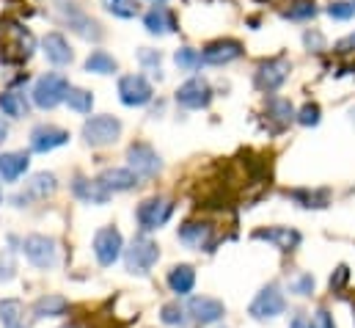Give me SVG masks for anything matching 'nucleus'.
<instances>
[{
    "mask_svg": "<svg viewBox=\"0 0 355 328\" xmlns=\"http://www.w3.org/2000/svg\"><path fill=\"white\" fill-rule=\"evenodd\" d=\"M160 259V246L149 238V235H135L130 240V246L124 248V268L132 276H149V270L157 265Z\"/></svg>",
    "mask_w": 355,
    "mask_h": 328,
    "instance_id": "1",
    "label": "nucleus"
},
{
    "mask_svg": "<svg viewBox=\"0 0 355 328\" xmlns=\"http://www.w3.org/2000/svg\"><path fill=\"white\" fill-rule=\"evenodd\" d=\"M174 215V202L168 196H152L146 202L138 204L135 210V218H138V227L141 232H155V229H163Z\"/></svg>",
    "mask_w": 355,
    "mask_h": 328,
    "instance_id": "2",
    "label": "nucleus"
},
{
    "mask_svg": "<svg viewBox=\"0 0 355 328\" xmlns=\"http://www.w3.org/2000/svg\"><path fill=\"white\" fill-rule=\"evenodd\" d=\"M69 81L64 78V75H58V72H47V75H42L36 85H33V105L36 108H42V110H53L55 105H61V102H67V94H69Z\"/></svg>",
    "mask_w": 355,
    "mask_h": 328,
    "instance_id": "3",
    "label": "nucleus"
},
{
    "mask_svg": "<svg viewBox=\"0 0 355 328\" xmlns=\"http://www.w3.org/2000/svg\"><path fill=\"white\" fill-rule=\"evenodd\" d=\"M286 312V295H284V290L275 284V281H270L265 284L257 295H254V301H251V306H248V315L254 318V320H275V318H281Z\"/></svg>",
    "mask_w": 355,
    "mask_h": 328,
    "instance_id": "4",
    "label": "nucleus"
},
{
    "mask_svg": "<svg viewBox=\"0 0 355 328\" xmlns=\"http://www.w3.org/2000/svg\"><path fill=\"white\" fill-rule=\"evenodd\" d=\"M119 136H121V122L116 116L102 113V116H89L83 122V141L89 147H94V149H102V147L116 144Z\"/></svg>",
    "mask_w": 355,
    "mask_h": 328,
    "instance_id": "5",
    "label": "nucleus"
},
{
    "mask_svg": "<svg viewBox=\"0 0 355 328\" xmlns=\"http://www.w3.org/2000/svg\"><path fill=\"white\" fill-rule=\"evenodd\" d=\"M22 254L39 270H50L58 265V243L47 235H28L22 240Z\"/></svg>",
    "mask_w": 355,
    "mask_h": 328,
    "instance_id": "6",
    "label": "nucleus"
},
{
    "mask_svg": "<svg viewBox=\"0 0 355 328\" xmlns=\"http://www.w3.org/2000/svg\"><path fill=\"white\" fill-rule=\"evenodd\" d=\"M91 251H94V256H96V262L102 268H110L113 262H119L124 256V238H121V232L116 227H102L94 235Z\"/></svg>",
    "mask_w": 355,
    "mask_h": 328,
    "instance_id": "7",
    "label": "nucleus"
},
{
    "mask_svg": "<svg viewBox=\"0 0 355 328\" xmlns=\"http://www.w3.org/2000/svg\"><path fill=\"white\" fill-rule=\"evenodd\" d=\"M127 168L130 171H135L138 177H144V179H155L160 171H163V161H160V155L152 149V144H146V141H135V144H130L127 147Z\"/></svg>",
    "mask_w": 355,
    "mask_h": 328,
    "instance_id": "8",
    "label": "nucleus"
},
{
    "mask_svg": "<svg viewBox=\"0 0 355 328\" xmlns=\"http://www.w3.org/2000/svg\"><path fill=\"white\" fill-rule=\"evenodd\" d=\"M289 72H292V64H289L284 56L267 58V61H262V64L257 67V72H254V85H257L259 91L272 94V91H278V88L286 83Z\"/></svg>",
    "mask_w": 355,
    "mask_h": 328,
    "instance_id": "9",
    "label": "nucleus"
},
{
    "mask_svg": "<svg viewBox=\"0 0 355 328\" xmlns=\"http://www.w3.org/2000/svg\"><path fill=\"white\" fill-rule=\"evenodd\" d=\"M155 97V88L152 83L146 81L144 75H124L119 81V99L127 105V108H141V105H149Z\"/></svg>",
    "mask_w": 355,
    "mask_h": 328,
    "instance_id": "10",
    "label": "nucleus"
},
{
    "mask_svg": "<svg viewBox=\"0 0 355 328\" xmlns=\"http://www.w3.org/2000/svg\"><path fill=\"white\" fill-rule=\"evenodd\" d=\"M179 243L193 251H212L215 246V227L209 221H187L177 232Z\"/></svg>",
    "mask_w": 355,
    "mask_h": 328,
    "instance_id": "11",
    "label": "nucleus"
},
{
    "mask_svg": "<svg viewBox=\"0 0 355 328\" xmlns=\"http://www.w3.org/2000/svg\"><path fill=\"white\" fill-rule=\"evenodd\" d=\"M184 309H187V318L193 323H198V326H212V323L223 320V315H226L223 301L209 298V295H193Z\"/></svg>",
    "mask_w": 355,
    "mask_h": 328,
    "instance_id": "12",
    "label": "nucleus"
},
{
    "mask_svg": "<svg viewBox=\"0 0 355 328\" xmlns=\"http://www.w3.org/2000/svg\"><path fill=\"white\" fill-rule=\"evenodd\" d=\"M177 102L187 110H201L212 102V85L204 78H190L177 88Z\"/></svg>",
    "mask_w": 355,
    "mask_h": 328,
    "instance_id": "13",
    "label": "nucleus"
},
{
    "mask_svg": "<svg viewBox=\"0 0 355 328\" xmlns=\"http://www.w3.org/2000/svg\"><path fill=\"white\" fill-rule=\"evenodd\" d=\"M69 144V133L64 127H55V124H36L31 130V152H39V155H47L58 147Z\"/></svg>",
    "mask_w": 355,
    "mask_h": 328,
    "instance_id": "14",
    "label": "nucleus"
},
{
    "mask_svg": "<svg viewBox=\"0 0 355 328\" xmlns=\"http://www.w3.org/2000/svg\"><path fill=\"white\" fill-rule=\"evenodd\" d=\"M243 53H245V50H243V42H237V39H215V42H209V44L201 50V58H204V64L226 67V64L237 61Z\"/></svg>",
    "mask_w": 355,
    "mask_h": 328,
    "instance_id": "15",
    "label": "nucleus"
},
{
    "mask_svg": "<svg viewBox=\"0 0 355 328\" xmlns=\"http://www.w3.org/2000/svg\"><path fill=\"white\" fill-rule=\"evenodd\" d=\"M254 240H265V243L275 246L278 251L289 254V251L300 248L303 235L297 229H292V227H267V229H257L254 232Z\"/></svg>",
    "mask_w": 355,
    "mask_h": 328,
    "instance_id": "16",
    "label": "nucleus"
},
{
    "mask_svg": "<svg viewBox=\"0 0 355 328\" xmlns=\"http://www.w3.org/2000/svg\"><path fill=\"white\" fill-rule=\"evenodd\" d=\"M72 193L80 199V202H86V204H96V207H102V204H107L110 202V190L99 182V179H86L83 174H78L75 179H72Z\"/></svg>",
    "mask_w": 355,
    "mask_h": 328,
    "instance_id": "17",
    "label": "nucleus"
},
{
    "mask_svg": "<svg viewBox=\"0 0 355 328\" xmlns=\"http://www.w3.org/2000/svg\"><path fill=\"white\" fill-rule=\"evenodd\" d=\"M42 53H44L47 61L55 64V67H67V64H72V58H75V53H72L67 36L58 33V31H50V33L42 39Z\"/></svg>",
    "mask_w": 355,
    "mask_h": 328,
    "instance_id": "18",
    "label": "nucleus"
},
{
    "mask_svg": "<svg viewBox=\"0 0 355 328\" xmlns=\"http://www.w3.org/2000/svg\"><path fill=\"white\" fill-rule=\"evenodd\" d=\"M144 28L152 33V36H166V33H177L179 25H177V17L171 8L166 6H155L144 14Z\"/></svg>",
    "mask_w": 355,
    "mask_h": 328,
    "instance_id": "19",
    "label": "nucleus"
},
{
    "mask_svg": "<svg viewBox=\"0 0 355 328\" xmlns=\"http://www.w3.org/2000/svg\"><path fill=\"white\" fill-rule=\"evenodd\" d=\"M110 193H124V190H132L138 185V174L130 171V168H105L99 177H96Z\"/></svg>",
    "mask_w": 355,
    "mask_h": 328,
    "instance_id": "20",
    "label": "nucleus"
},
{
    "mask_svg": "<svg viewBox=\"0 0 355 328\" xmlns=\"http://www.w3.org/2000/svg\"><path fill=\"white\" fill-rule=\"evenodd\" d=\"M69 312V301L58 293H47L42 298H36L33 304V318L36 320H47V318H64Z\"/></svg>",
    "mask_w": 355,
    "mask_h": 328,
    "instance_id": "21",
    "label": "nucleus"
},
{
    "mask_svg": "<svg viewBox=\"0 0 355 328\" xmlns=\"http://www.w3.org/2000/svg\"><path fill=\"white\" fill-rule=\"evenodd\" d=\"M166 281H168V290H171L174 295L184 298V295H190L193 287H196V268H193V265H174V268L168 270Z\"/></svg>",
    "mask_w": 355,
    "mask_h": 328,
    "instance_id": "22",
    "label": "nucleus"
},
{
    "mask_svg": "<svg viewBox=\"0 0 355 328\" xmlns=\"http://www.w3.org/2000/svg\"><path fill=\"white\" fill-rule=\"evenodd\" d=\"M31 165L28 152H3L0 155V179L3 182H17Z\"/></svg>",
    "mask_w": 355,
    "mask_h": 328,
    "instance_id": "23",
    "label": "nucleus"
},
{
    "mask_svg": "<svg viewBox=\"0 0 355 328\" xmlns=\"http://www.w3.org/2000/svg\"><path fill=\"white\" fill-rule=\"evenodd\" d=\"M0 110H3V116L22 119V116H28L31 102H28V97L22 91H3L0 94Z\"/></svg>",
    "mask_w": 355,
    "mask_h": 328,
    "instance_id": "24",
    "label": "nucleus"
},
{
    "mask_svg": "<svg viewBox=\"0 0 355 328\" xmlns=\"http://www.w3.org/2000/svg\"><path fill=\"white\" fill-rule=\"evenodd\" d=\"M55 190H58V179H55V174H47V171L33 174L28 182V196H33V199H50Z\"/></svg>",
    "mask_w": 355,
    "mask_h": 328,
    "instance_id": "25",
    "label": "nucleus"
},
{
    "mask_svg": "<svg viewBox=\"0 0 355 328\" xmlns=\"http://www.w3.org/2000/svg\"><path fill=\"white\" fill-rule=\"evenodd\" d=\"M267 116L278 124V127H286L289 122H295V108H292V102L289 99H281V97H272V99H267Z\"/></svg>",
    "mask_w": 355,
    "mask_h": 328,
    "instance_id": "26",
    "label": "nucleus"
},
{
    "mask_svg": "<svg viewBox=\"0 0 355 328\" xmlns=\"http://www.w3.org/2000/svg\"><path fill=\"white\" fill-rule=\"evenodd\" d=\"M119 69L116 58L105 50H94L89 58H86V72H94V75H113Z\"/></svg>",
    "mask_w": 355,
    "mask_h": 328,
    "instance_id": "27",
    "label": "nucleus"
},
{
    "mask_svg": "<svg viewBox=\"0 0 355 328\" xmlns=\"http://www.w3.org/2000/svg\"><path fill=\"white\" fill-rule=\"evenodd\" d=\"M22 315H25V309L17 298H3L0 301V323H3V328H19L22 326Z\"/></svg>",
    "mask_w": 355,
    "mask_h": 328,
    "instance_id": "28",
    "label": "nucleus"
},
{
    "mask_svg": "<svg viewBox=\"0 0 355 328\" xmlns=\"http://www.w3.org/2000/svg\"><path fill=\"white\" fill-rule=\"evenodd\" d=\"M284 17L295 19V22H303V19L317 17V6H314V0H289V6L284 8Z\"/></svg>",
    "mask_w": 355,
    "mask_h": 328,
    "instance_id": "29",
    "label": "nucleus"
},
{
    "mask_svg": "<svg viewBox=\"0 0 355 328\" xmlns=\"http://www.w3.org/2000/svg\"><path fill=\"white\" fill-rule=\"evenodd\" d=\"M67 105L75 110V113H91V108H94V94L86 91V88H69V94H67Z\"/></svg>",
    "mask_w": 355,
    "mask_h": 328,
    "instance_id": "30",
    "label": "nucleus"
},
{
    "mask_svg": "<svg viewBox=\"0 0 355 328\" xmlns=\"http://www.w3.org/2000/svg\"><path fill=\"white\" fill-rule=\"evenodd\" d=\"M174 61H177V67L182 72H196V69L204 64L201 53L193 50V47H179L177 53H174Z\"/></svg>",
    "mask_w": 355,
    "mask_h": 328,
    "instance_id": "31",
    "label": "nucleus"
},
{
    "mask_svg": "<svg viewBox=\"0 0 355 328\" xmlns=\"http://www.w3.org/2000/svg\"><path fill=\"white\" fill-rule=\"evenodd\" d=\"M160 320L171 328H184L190 318H187V309H184V306H179V304H166V306L160 309Z\"/></svg>",
    "mask_w": 355,
    "mask_h": 328,
    "instance_id": "32",
    "label": "nucleus"
},
{
    "mask_svg": "<svg viewBox=\"0 0 355 328\" xmlns=\"http://www.w3.org/2000/svg\"><path fill=\"white\" fill-rule=\"evenodd\" d=\"M314 287H317V281H314L311 273H297V276L289 281V293L297 295V298H309V295L314 293Z\"/></svg>",
    "mask_w": 355,
    "mask_h": 328,
    "instance_id": "33",
    "label": "nucleus"
},
{
    "mask_svg": "<svg viewBox=\"0 0 355 328\" xmlns=\"http://www.w3.org/2000/svg\"><path fill=\"white\" fill-rule=\"evenodd\" d=\"M105 8L113 17H121V19H132L138 14V3L135 0H105Z\"/></svg>",
    "mask_w": 355,
    "mask_h": 328,
    "instance_id": "34",
    "label": "nucleus"
},
{
    "mask_svg": "<svg viewBox=\"0 0 355 328\" xmlns=\"http://www.w3.org/2000/svg\"><path fill=\"white\" fill-rule=\"evenodd\" d=\"M320 119H322V110H320L317 102H306V105L297 110V116H295V122L303 124V127H317Z\"/></svg>",
    "mask_w": 355,
    "mask_h": 328,
    "instance_id": "35",
    "label": "nucleus"
},
{
    "mask_svg": "<svg viewBox=\"0 0 355 328\" xmlns=\"http://www.w3.org/2000/svg\"><path fill=\"white\" fill-rule=\"evenodd\" d=\"M325 11H328L331 19H342L345 22V19H353L355 17V3L353 0H334V3H328Z\"/></svg>",
    "mask_w": 355,
    "mask_h": 328,
    "instance_id": "36",
    "label": "nucleus"
},
{
    "mask_svg": "<svg viewBox=\"0 0 355 328\" xmlns=\"http://www.w3.org/2000/svg\"><path fill=\"white\" fill-rule=\"evenodd\" d=\"M138 61H141L144 67H149V69H155V75L160 78V61H163V56H160V50H149V47H144V50H138Z\"/></svg>",
    "mask_w": 355,
    "mask_h": 328,
    "instance_id": "37",
    "label": "nucleus"
},
{
    "mask_svg": "<svg viewBox=\"0 0 355 328\" xmlns=\"http://www.w3.org/2000/svg\"><path fill=\"white\" fill-rule=\"evenodd\" d=\"M350 281V268L347 265H339L334 273H331V293H339V290H345V284Z\"/></svg>",
    "mask_w": 355,
    "mask_h": 328,
    "instance_id": "38",
    "label": "nucleus"
},
{
    "mask_svg": "<svg viewBox=\"0 0 355 328\" xmlns=\"http://www.w3.org/2000/svg\"><path fill=\"white\" fill-rule=\"evenodd\" d=\"M309 328H336V320L328 309H317L311 318H309Z\"/></svg>",
    "mask_w": 355,
    "mask_h": 328,
    "instance_id": "39",
    "label": "nucleus"
},
{
    "mask_svg": "<svg viewBox=\"0 0 355 328\" xmlns=\"http://www.w3.org/2000/svg\"><path fill=\"white\" fill-rule=\"evenodd\" d=\"M303 44H306L309 50H314V53H322V50H325V36H322L317 28H311V31L303 33Z\"/></svg>",
    "mask_w": 355,
    "mask_h": 328,
    "instance_id": "40",
    "label": "nucleus"
},
{
    "mask_svg": "<svg viewBox=\"0 0 355 328\" xmlns=\"http://www.w3.org/2000/svg\"><path fill=\"white\" fill-rule=\"evenodd\" d=\"M336 53H355V33L345 36V39L336 44Z\"/></svg>",
    "mask_w": 355,
    "mask_h": 328,
    "instance_id": "41",
    "label": "nucleus"
},
{
    "mask_svg": "<svg viewBox=\"0 0 355 328\" xmlns=\"http://www.w3.org/2000/svg\"><path fill=\"white\" fill-rule=\"evenodd\" d=\"M289 328H309V315H306V312H295Z\"/></svg>",
    "mask_w": 355,
    "mask_h": 328,
    "instance_id": "42",
    "label": "nucleus"
},
{
    "mask_svg": "<svg viewBox=\"0 0 355 328\" xmlns=\"http://www.w3.org/2000/svg\"><path fill=\"white\" fill-rule=\"evenodd\" d=\"M6 138H8V124L0 119V147H3V141H6Z\"/></svg>",
    "mask_w": 355,
    "mask_h": 328,
    "instance_id": "43",
    "label": "nucleus"
},
{
    "mask_svg": "<svg viewBox=\"0 0 355 328\" xmlns=\"http://www.w3.org/2000/svg\"><path fill=\"white\" fill-rule=\"evenodd\" d=\"M58 328H80V326H75V323H64V326H58Z\"/></svg>",
    "mask_w": 355,
    "mask_h": 328,
    "instance_id": "44",
    "label": "nucleus"
},
{
    "mask_svg": "<svg viewBox=\"0 0 355 328\" xmlns=\"http://www.w3.org/2000/svg\"><path fill=\"white\" fill-rule=\"evenodd\" d=\"M350 116H353V122H355V108H353V110H350Z\"/></svg>",
    "mask_w": 355,
    "mask_h": 328,
    "instance_id": "45",
    "label": "nucleus"
},
{
    "mask_svg": "<svg viewBox=\"0 0 355 328\" xmlns=\"http://www.w3.org/2000/svg\"><path fill=\"white\" fill-rule=\"evenodd\" d=\"M155 3H166V0H155Z\"/></svg>",
    "mask_w": 355,
    "mask_h": 328,
    "instance_id": "46",
    "label": "nucleus"
},
{
    "mask_svg": "<svg viewBox=\"0 0 355 328\" xmlns=\"http://www.w3.org/2000/svg\"><path fill=\"white\" fill-rule=\"evenodd\" d=\"M0 202H3V190H0Z\"/></svg>",
    "mask_w": 355,
    "mask_h": 328,
    "instance_id": "47",
    "label": "nucleus"
},
{
    "mask_svg": "<svg viewBox=\"0 0 355 328\" xmlns=\"http://www.w3.org/2000/svg\"><path fill=\"white\" fill-rule=\"evenodd\" d=\"M353 318H355V304H353Z\"/></svg>",
    "mask_w": 355,
    "mask_h": 328,
    "instance_id": "48",
    "label": "nucleus"
},
{
    "mask_svg": "<svg viewBox=\"0 0 355 328\" xmlns=\"http://www.w3.org/2000/svg\"><path fill=\"white\" fill-rule=\"evenodd\" d=\"M259 3H265V0H259Z\"/></svg>",
    "mask_w": 355,
    "mask_h": 328,
    "instance_id": "49",
    "label": "nucleus"
},
{
    "mask_svg": "<svg viewBox=\"0 0 355 328\" xmlns=\"http://www.w3.org/2000/svg\"><path fill=\"white\" fill-rule=\"evenodd\" d=\"M353 3H355V0H353Z\"/></svg>",
    "mask_w": 355,
    "mask_h": 328,
    "instance_id": "50",
    "label": "nucleus"
}]
</instances>
